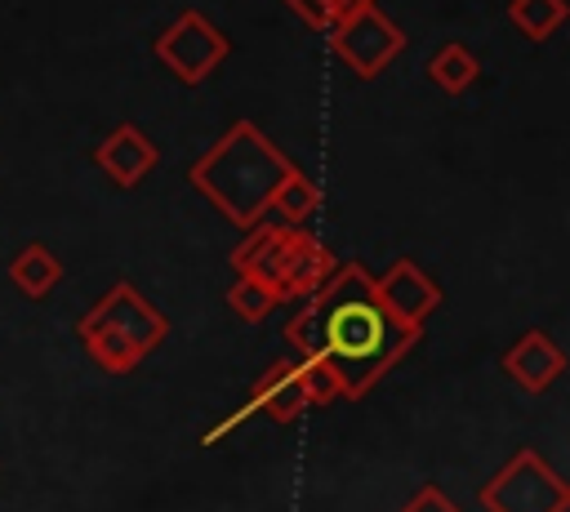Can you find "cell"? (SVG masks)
<instances>
[{"label":"cell","mask_w":570,"mask_h":512,"mask_svg":"<svg viewBox=\"0 0 570 512\" xmlns=\"http://www.w3.org/2000/svg\"><path fill=\"white\" fill-rule=\"evenodd\" d=\"M281 298L263 285V280H254V276H236L232 280V289H227V307L240 316V321H263V316H272V307H276Z\"/></svg>","instance_id":"16"},{"label":"cell","mask_w":570,"mask_h":512,"mask_svg":"<svg viewBox=\"0 0 570 512\" xmlns=\"http://www.w3.org/2000/svg\"><path fill=\"white\" fill-rule=\"evenodd\" d=\"M85 352L107 374H129L142 365L147 352H156L169 334V316L147 303L129 280H116L76 325Z\"/></svg>","instance_id":"3"},{"label":"cell","mask_w":570,"mask_h":512,"mask_svg":"<svg viewBox=\"0 0 570 512\" xmlns=\"http://www.w3.org/2000/svg\"><path fill=\"white\" fill-rule=\"evenodd\" d=\"M267 209H276L285 227H303V223L321 209V191H316V183L294 165V169L281 178V187L272 191V205H267Z\"/></svg>","instance_id":"14"},{"label":"cell","mask_w":570,"mask_h":512,"mask_svg":"<svg viewBox=\"0 0 570 512\" xmlns=\"http://www.w3.org/2000/svg\"><path fill=\"white\" fill-rule=\"evenodd\" d=\"M566 370L561 347L543 329H525L508 352H503V374L517 378L525 392H548Z\"/></svg>","instance_id":"11"},{"label":"cell","mask_w":570,"mask_h":512,"mask_svg":"<svg viewBox=\"0 0 570 512\" xmlns=\"http://www.w3.org/2000/svg\"><path fill=\"white\" fill-rule=\"evenodd\" d=\"M9 280L18 285L22 298H49L53 285L62 280V263H58V254H53L49 245L27 240V245L9 258Z\"/></svg>","instance_id":"12"},{"label":"cell","mask_w":570,"mask_h":512,"mask_svg":"<svg viewBox=\"0 0 570 512\" xmlns=\"http://www.w3.org/2000/svg\"><path fill=\"white\" fill-rule=\"evenodd\" d=\"M232 267L236 276L263 280L285 303V298H307L334 272V254L303 227L254 223L249 236L232 249Z\"/></svg>","instance_id":"4"},{"label":"cell","mask_w":570,"mask_h":512,"mask_svg":"<svg viewBox=\"0 0 570 512\" xmlns=\"http://www.w3.org/2000/svg\"><path fill=\"white\" fill-rule=\"evenodd\" d=\"M307 27H316V31H330L343 13H352V9H361V4H374V0H285Z\"/></svg>","instance_id":"17"},{"label":"cell","mask_w":570,"mask_h":512,"mask_svg":"<svg viewBox=\"0 0 570 512\" xmlns=\"http://www.w3.org/2000/svg\"><path fill=\"white\" fill-rule=\"evenodd\" d=\"M232 53V40L200 13V9H183L160 36H156V58L160 67L178 80V85H200L209 80Z\"/></svg>","instance_id":"7"},{"label":"cell","mask_w":570,"mask_h":512,"mask_svg":"<svg viewBox=\"0 0 570 512\" xmlns=\"http://www.w3.org/2000/svg\"><path fill=\"white\" fill-rule=\"evenodd\" d=\"M401 512H459V508L445 499V490H441V485H423V490H419Z\"/></svg>","instance_id":"18"},{"label":"cell","mask_w":570,"mask_h":512,"mask_svg":"<svg viewBox=\"0 0 570 512\" xmlns=\"http://www.w3.org/2000/svg\"><path fill=\"white\" fill-rule=\"evenodd\" d=\"M334 396H338V387H334V378H330V370H325L321 361L285 356V361H276V365L254 383V392L245 396V405H240L236 414H227L218 427H209V432L200 436V445L223 441V436L236 432L249 414H267V419H276V423H289V419H298L307 405H330Z\"/></svg>","instance_id":"5"},{"label":"cell","mask_w":570,"mask_h":512,"mask_svg":"<svg viewBox=\"0 0 570 512\" xmlns=\"http://www.w3.org/2000/svg\"><path fill=\"white\" fill-rule=\"evenodd\" d=\"M330 49L356 80H374L405 49V31L379 4H361L330 27Z\"/></svg>","instance_id":"8"},{"label":"cell","mask_w":570,"mask_h":512,"mask_svg":"<svg viewBox=\"0 0 570 512\" xmlns=\"http://www.w3.org/2000/svg\"><path fill=\"white\" fill-rule=\"evenodd\" d=\"M294 169V160L285 151H276V142L254 125V120H236L191 169V187L218 205L236 227H254L263 223L272 191L281 187V178Z\"/></svg>","instance_id":"2"},{"label":"cell","mask_w":570,"mask_h":512,"mask_svg":"<svg viewBox=\"0 0 570 512\" xmlns=\"http://www.w3.org/2000/svg\"><path fill=\"white\" fill-rule=\"evenodd\" d=\"M419 334L423 329L396 321L383 307L374 276L361 263L334 267L285 325V343L294 347V356L321 361L338 396L347 401L365 396L383 378V370H392L419 343Z\"/></svg>","instance_id":"1"},{"label":"cell","mask_w":570,"mask_h":512,"mask_svg":"<svg viewBox=\"0 0 570 512\" xmlns=\"http://www.w3.org/2000/svg\"><path fill=\"white\" fill-rule=\"evenodd\" d=\"M566 0H508V18L525 40H548L566 22Z\"/></svg>","instance_id":"15"},{"label":"cell","mask_w":570,"mask_h":512,"mask_svg":"<svg viewBox=\"0 0 570 512\" xmlns=\"http://www.w3.org/2000/svg\"><path fill=\"white\" fill-rule=\"evenodd\" d=\"M476 76H481V62H476V53H472L468 45H459V40L441 45V49L432 53V62H428V80H432L441 93H450V98H459L463 89H472Z\"/></svg>","instance_id":"13"},{"label":"cell","mask_w":570,"mask_h":512,"mask_svg":"<svg viewBox=\"0 0 570 512\" xmlns=\"http://www.w3.org/2000/svg\"><path fill=\"white\" fill-rule=\"evenodd\" d=\"M94 165L98 174H107L116 187H138L156 165H160V151L156 142L138 129V125H116L98 147H94Z\"/></svg>","instance_id":"10"},{"label":"cell","mask_w":570,"mask_h":512,"mask_svg":"<svg viewBox=\"0 0 570 512\" xmlns=\"http://www.w3.org/2000/svg\"><path fill=\"white\" fill-rule=\"evenodd\" d=\"M374 289H379L383 307H387L396 321L414 325V329H423V321L441 307V285H436L414 258H396L383 276H374Z\"/></svg>","instance_id":"9"},{"label":"cell","mask_w":570,"mask_h":512,"mask_svg":"<svg viewBox=\"0 0 570 512\" xmlns=\"http://www.w3.org/2000/svg\"><path fill=\"white\" fill-rule=\"evenodd\" d=\"M476 499L485 512H566L570 485L548 467L539 450H517L508 467H499L476 490Z\"/></svg>","instance_id":"6"}]
</instances>
